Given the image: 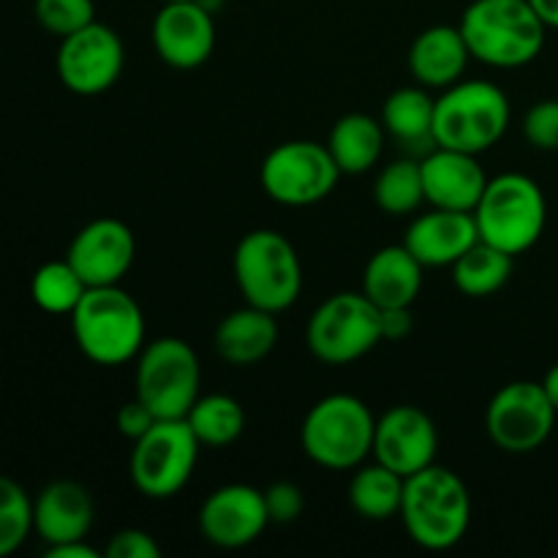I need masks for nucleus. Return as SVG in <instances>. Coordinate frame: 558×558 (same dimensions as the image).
<instances>
[{"mask_svg": "<svg viewBox=\"0 0 558 558\" xmlns=\"http://www.w3.org/2000/svg\"><path fill=\"white\" fill-rule=\"evenodd\" d=\"M398 518L403 529L425 550H450L466 537L472 523V496L452 469L430 463L403 483Z\"/></svg>", "mask_w": 558, "mask_h": 558, "instance_id": "1", "label": "nucleus"}, {"mask_svg": "<svg viewBox=\"0 0 558 558\" xmlns=\"http://www.w3.org/2000/svg\"><path fill=\"white\" fill-rule=\"evenodd\" d=\"M472 58L490 69H521L545 47V22L529 0H474L461 16Z\"/></svg>", "mask_w": 558, "mask_h": 558, "instance_id": "2", "label": "nucleus"}, {"mask_svg": "<svg viewBox=\"0 0 558 558\" xmlns=\"http://www.w3.org/2000/svg\"><path fill=\"white\" fill-rule=\"evenodd\" d=\"M71 332L90 363L118 368L145 349V314L120 283L90 287L71 314Z\"/></svg>", "mask_w": 558, "mask_h": 558, "instance_id": "3", "label": "nucleus"}, {"mask_svg": "<svg viewBox=\"0 0 558 558\" xmlns=\"http://www.w3.org/2000/svg\"><path fill=\"white\" fill-rule=\"evenodd\" d=\"M510 98L499 85L485 80H458L436 98V147L480 156L499 145L510 129Z\"/></svg>", "mask_w": 558, "mask_h": 558, "instance_id": "4", "label": "nucleus"}, {"mask_svg": "<svg viewBox=\"0 0 558 558\" xmlns=\"http://www.w3.org/2000/svg\"><path fill=\"white\" fill-rule=\"evenodd\" d=\"M374 430L376 417L368 403L349 392H332L308 409L300 445L316 466L349 472L374 456Z\"/></svg>", "mask_w": 558, "mask_h": 558, "instance_id": "5", "label": "nucleus"}, {"mask_svg": "<svg viewBox=\"0 0 558 558\" xmlns=\"http://www.w3.org/2000/svg\"><path fill=\"white\" fill-rule=\"evenodd\" d=\"M480 240L505 254L521 256L539 243L548 223V202L537 180L521 172L488 178L483 199L474 207Z\"/></svg>", "mask_w": 558, "mask_h": 558, "instance_id": "6", "label": "nucleus"}, {"mask_svg": "<svg viewBox=\"0 0 558 558\" xmlns=\"http://www.w3.org/2000/svg\"><path fill=\"white\" fill-rule=\"evenodd\" d=\"M234 283L248 305L283 314L303 292V265L294 245L276 229H254L234 248Z\"/></svg>", "mask_w": 558, "mask_h": 558, "instance_id": "7", "label": "nucleus"}, {"mask_svg": "<svg viewBox=\"0 0 558 558\" xmlns=\"http://www.w3.org/2000/svg\"><path fill=\"white\" fill-rule=\"evenodd\" d=\"M202 365L183 338L163 336L145 343L136 357V398L156 420H183L199 398Z\"/></svg>", "mask_w": 558, "mask_h": 558, "instance_id": "8", "label": "nucleus"}, {"mask_svg": "<svg viewBox=\"0 0 558 558\" xmlns=\"http://www.w3.org/2000/svg\"><path fill=\"white\" fill-rule=\"evenodd\" d=\"M311 354L325 365H352L374 352L381 338V308L360 292H338L311 314L305 330Z\"/></svg>", "mask_w": 558, "mask_h": 558, "instance_id": "9", "label": "nucleus"}, {"mask_svg": "<svg viewBox=\"0 0 558 558\" xmlns=\"http://www.w3.org/2000/svg\"><path fill=\"white\" fill-rule=\"evenodd\" d=\"M199 450V439L185 420H156L153 428L134 441L129 461L131 483L147 499H172L194 477Z\"/></svg>", "mask_w": 558, "mask_h": 558, "instance_id": "10", "label": "nucleus"}, {"mask_svg": "<svg viewBox=\"0 0 558 558\" xmlns=\"http://www.w3.org/2000/svg\"><path fill=\"white\" fill-rule=\"evenodd\" d=\"M259 180L272 202L287 207H308L327 199L341 180L327 145L314 140L281 142L265 156Z\"/></svg>", "mask_w": 558, "mask_h": 558, "instance_id": "11", "label": "nucleus"}, {"mask_svg": "<svg viewBox=\"0 0 558 558\" xmlns=\"http://www.w3.org/2000/svg\"><path fill=\"white\" fill-rule=\"evenodd\" d=\"M558 412L543 381H510L490 398L485 409V430L499 450L526 456L539 450L556 428Z\"/></svg>", "mask_w": 558, "mask_h": 558, "instance_id": "12", "label": "nucleus"}, {"mask_svg": "<svg viewBox=\"0 0 558 558\" xmlns=\"http://www.w3.org/2000/svg\"><path fill=\"white\" fill-rule=\"evenodd\" d=\"M58 80L76 96H101L125 69V47L118 33L101 22L60 38L54 58Z\"/></svg>", "mask_w": 558, "mask_h": 558, "instance_id": "13", "label": "nucleus"}, {"mask_svg": "<svg viewBox=\"0 0 558 558\" xmlns=\"http://www.w3.org/2000/svg\"><path fill=\"white\" fill-rule=\"evenodd\" d=\"M436 452H439V430L434 417L420 407L401 403L376 417L374 461L385 463L401 477H412L436 463Z\"/></svg>", "mask_w": 558, "mask_h": 558, "instance_id": "14", "label": "nucleus"}, {"mask_svg": "<svg viewBox=\"0 0 558 558\" xmlns=\"http://www.w3.org/2000/svg\"><path fill=\"white\" fill-rule=\"evenodd\" d=\"M153 47L172 69H199L216 49L213 11L199 0H169L153 20Z\"/></svg>", "mask_w": 558, "mask_h": 558, "instance_id": "15", "label": "nucleus"}, {"mask_svg": "<svg viewBox=\"0 0 558 558\" xmlns=\"http://www.w3.org/2000/svg\"><path fill=\"white\" fill-rule=\"evenodd\" d=\"M65 259L90 287H114L129 276L136 259V238L120 218H96L71 240Z\"/></svg>", "mask_w": 558, "mask_h": 558, "instance_id": "16", "label": "nucleus"}, {"mask_svg": "<svg viewBox=\"0 0 558 558\" xmlns=\"http://www.w3.org/2000/svg\"><path fill=\"white\" fill-rule=\"evenodd\" d=\"M267 526L270 515L265 507V490L245 483L213 490L199 510L202 537L223 550H240L256 543Z\"/></svg>", "mask_w": 558, "mask_h": 558, "instance_id": "17", "label": "nucleus"}, {"mask_svg": "<svg viewBox=\"0 0 558 558\" xmlns=\"http://www.w3.org/2000/svg\"><path fill=\"white\" fill-rule=\"evenodd\" d=\"M425 185V205L441 207V210L474 213L483 191L488 185L480 156L472 153L450 150V147H434L420 158Z\"/></svg>", "mask_w": 558, "mask_h": 558, "instance_id": "18", "label": "nucleus"}, {"mask_svg": "<svg viewBox=\"0 0 558 558\" xmlns=\"http://www.w3.org/2000/svg\"><path fill=\"white\" fill-rule=\"evenodd\" d=\"M480 240L474 213L441 210L420 213L403 234V245L423 267H452Z\"/></svg>", "mask_w": 558, "mask_h": 558, "instance_id": "19", "label": "nucleus"}, {"mask_svg": "<svg viewBox=\"0 0 558 558\" xmlns=\"http://www.w3.org/2000/svg\"><path fill=\"white\" fill-rule=\"evenodd\" d=\"M96 521V505L85 485L74 480L49 483L33 499V532L47 548L85 539Z\"/></svg>", "mask_w": 558, "mask_h": 558, "instance_id": "20", "label": "nucleus"}, {"mask_svg": "<svg viewBox=\"0 0 558 558\" xmlns=\"http://www.w3.org/2000/svg\"><path fill=\"white\" fill-rule=\"evenodd\" d=\"M472 52L458 25H430L409 47V71L417 85L445 90L463 80Z\"/></svg>", "mask_w": 558, "mask_h": 558, "instance_id": "21", "label": "nucleus"}, {"mask_svg": "<svg viewBox=\"0 0 558 558\" xmlns=\"http://www.w3.org/2000/svg\"><path fill=\"white\" fill-rule=\"evenodd\" d=\"M423 262L407 245H385L363 270V294L376 308H412L423 289Z\"/></svg>", "mask_w": 558, "mask_h": 558, "instance_id": "22", "label": "nucleus"}, {"mask_svg": "<svg viewBox=\"0 0 558 558\" xmlns=\"http://www.w3.org/2000/svg\"><path fill=\"white\" fill-rule=\"evenodd\" d=\"M276 314L248 303L223 316L218 322L216 332H213V347H216L218 357L227 365H238V368H248V365L262 363L276 349Z\"/></svg>", "mask_w": 558, "mask_h": 558, "instance_id": "23", "label": "nucleus"}, {"mask_svg": "<svg viewBox=\"0 0 558 558\" xmlns=\"http://www.w3.org/2000/svg\"><path fill=\"white\" fill-rule=\"evenodd\" d=\"M436 98L428 87L407 85L392 90L381 104V125L387 136L412 158H423L436 147L434 140Z\"/></svg>", "mask_w": 558, "mask_h": 558, "instance_id": "24", "label": "nucleus"}, {"mask_svg": "<svg viewBox=\"0 0 558 558\" xmlns=\"http://www.w3.org/2000/svg\"><path fill=\"white\" fill-rule=\"evenodd\" d=\"M385 142L387 131L379 118H371L365 112H349L332 125L327 150H330L341 174H365L379 163Z\"/></svg>", "mask_w": 558, "mask_h": 558, "instance_id": "25", "label": "nucleus"}, {"mask_svg": "<svg viewBox=\"0 0 558 558\" xmlns=\"http://www.w3.org/2000/svg\"><path fill=\"white\" fill-rule=\"evenodd\" d=\"M403 483L398 472L387 469L385 463H360L349 483V505L365 521H387L401 512Z\"/></svg>", "mask_w": 558, "mask_h": 558, "instance_id": "26", "label": "nucleus"}, {"mask_svg": "<svg viewBox=\"0 0 558 558\" xmlns=\"http://www.w3.org/2000/svg\"><path fill=\"white\" fill-rule=\"evenodd\" d=\"M515 267V256L496 245L477 240L461 259L452 265V283L466 298H490L507 287Z\"/></svg>", "mask_w": 558, "mask_h": 558, "instance_id": "27", "label": "nucleus"}, {"mask_svg": "<svg viewBox=\"0 0 558 558\" xmlns=\"http://www.w3.org/2000/svg\"><path fill=\"white\" fill-rule=\"evenodd\" d=\"M183 420L191 425L199 445L213 447V450L234 445L245 430L243 407H240L238 398L223 396V392L196 398V403Z\"/></svg>", "mask_w": 558, "mask_h": 558, "instance_id": "28", "label": "nucleus"}, {"mask_svg": "<svg viewBox=\"0 0 558 558\" xmlns=\"http://www.w3.org/2000/svg\"><path fill=\"white\" fill-rule=\"evenodd\" d=\"M376 207L387 216H412L425 205V185L420 158H398L387 163L374 183Z\"/></svg>", "mask_w": 558, "mask_h": 558, "instance_id": "29", "label": "nucleus"}, {"mask_svg": "<svg viewBox=\"0 0 558 558\" xmlns=\"http://www.w3.org/2000/svg\"><path fill=\"white\" fill-rule=\"evenodd\" d=\"M87 292V283L82 281L80 272L71 267L69 259H54L38 267L31 281V298L41 311L54 316L74 314L82 294Z\"/></svg>", "mask_w": 558, "mask_h": 558, "instance_id": "30", "label": "nucleus"}, {"mask_svg": "<svg viewBox=\"0 0 558 558\" xmlns=\"http://www.w3.org/2000/svg\"><path fill=\"white\" fill-rule=\"evenodd\" d=\"M33 532V499L16 480L0 474V558L25 545Z\"/></svg>", "mask_w": 558, "mask_h": 558, "instance_id": "31", "label": "nucleus"}, {"mask_svg": "<svg viewBox=\"0 0 558 558\" xmlns=\"http://www.w3.org/2000/svg\"><path fill=\"white\" fill-rule=\"evenodd\" d=\"M33 14L44 31L65 38L96 22V3L93 0H36Z\"/></svg>", "mask_w": 558, "mask_h": 558, "instance_id": "32", "label": "nucleus"}, {"mask_svg": "<svg viewBox=\"0 0 558 558\" xmlns=\"http://www.w3.org/2000/svg\"><path fill=\"white\" fill-rule=\"evenodd\" d=\"M523 136L534 150L558 153V98H543L523 118Z\"/></svg>", "mask_w": 558, "mask_h": 558, "instance_id": "33", "label": "nucleus"}, {"mask_svg": "<svg viewBox=\"0 0 558 558\" xmlns=\"http://www.w3.org/2000/svg\"><path fill=\"white\" fill-rule=\"evenodd\" d=\"M265 507L270 523H294L305 510L303 488L289 483V480L272 483L270 488H265Z\"/></svg>", "mask_w": 558, "mask_h": 558, "instance_id": "34", "label": "nucleus"}, {"mask_svg": "<svg viewBox=\"0 0 558 558\" xmlns=\"http://www.w3.org/2000/svg\"><path fill=\"white\" fill-rule=\"evenodd\" d=\"M104 554L109 558H161V545L145 529H120Z\"/></svg>", "mask_w": 558, "mask_h": 558, "instance_id": "35", "label": "nucleus"}, {"mask_svg": "<svg viewBox=\"0 0 558 558\" xmlns=\"http://www.w3.org/2000/svg\"><path fill=\"white\" fill-rule=\"evenodd\" d=\"M153 423H156V414H153L140 398H134V401L123 403V407L118 409V434L125 436V439H142V436L153 428Z\"/></svg>", "mask_w": 558, "mask_h": 558, "instance_id": "36", "label": "nucleus"}, {"mask_svg": "<svg viewBox=\"0 0 558 558\" xmlns=\"http://www.w3.org/2000/svg\"><path fill=\"white\" fill-rule=\"evenodd\" d=\"M414 316L412 308H387L381 311V338L385 341H403L412 336Z\"/></svg>", "mask_w": 558, "mask_h": 558, "instance_id": "37", "label": "nucleus"}, {"mask_svg": "<svg viewBox=\"0 0 558 558\" xmlns=\"http://www.w3.org/2000/svg\"><path fill=\"white\" fill-rule=\"evenodd\" d=\"M47 556L49 558H98L96 548H90V545L85 543V539H74V543H63V545H52V548H47Z\"/></svg>", "mask_w": 558, "mask_h": 558, "instance_id": "38", "label": "nucleus"}, {"mask_svg": "<svg viewBox=\"0 0 558 558\" xmlns=\"http://www.w3.org/2000/svg\"><path fill=\"white\" fill-rule=\"evenodd\" d=\"M529 3L537 11L539 20L545 22V27H556L558 31V0H529Z\"/></svg>", "mask_w": 558, "mask_h": 558, "instance_id": "39", "label": "nucleus"}, {"mask_svg": "<svg viewBox=\"0 0 558 558\" xmlns=\"http://www.w3.org/2000/svg\"><path fill=\"white\" fill-rule=\"evenodd\" d=\"M543 387H545V392H548V398H550V403H554V409L558 412V363L548 371V374H545Z\"/></svg>", "mask_w": 558, "mask_h": 558, "instance_id": "40", "label": "nucleus"}, {"mask_svg": "<svg viewBox=\"0 0 558 558\" xmlns=\"http://www.w3.org/2000/svg\"><path fill=\"white\" fill-rule=\"evenodd\" d=\"M163 3H169V0H163Z\"/></svg>", "mask_w": 558, "mask_h": 558, "instance_id": "41", "label": "nucleus"}]
</instances>
